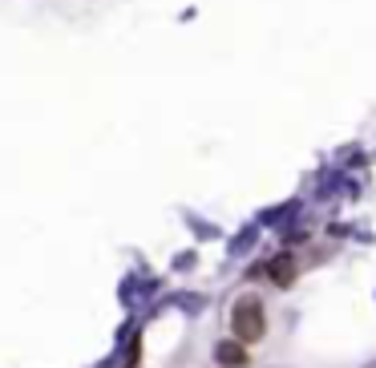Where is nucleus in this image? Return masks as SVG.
Wrapping results in <instances>:
<instances>
[{"mask_svg":"<svg viewBox=\"0 0 376 368\" xmlns=\"http://www.w3.org/2000/svg\"><path fill=\"white\" fill-rule=\"evenodd\" d=\"M231 332H235L239 344H259L267 332V312L259 295H239L235 307H231Z\"/></svg>","mask_w":376,"mask_h":368,"instance_id":"1","label":"nucleus"},{"mask_svg":"<svg viewBox=\"0 0 376 368\" xmlns=\"http://www.w3.org/2000/svg\"><path fill=\"white\" fill-rule=\"evenodd\" d=\"M214 360H219L223 368H247V364H251L247 344H239V340H223V344H214Z\"/></svg>","mask_w":376,"mask_h":368,"instance_id":"2","label":"nucleus"},{"mask_svg":"<svg viewBox=\"0 0 376 368\" xmlns=\"http://www.w3.org/2000/svg\"><path fill=\"white\" fill-rule=\"evenodd\" d=\"M267 275H271V283H279V288H291V283H296V259H291V255H279L276 263L267 267Z\"/></svg>","mask_w":376,"mask_h":368,"instance_id":"3","label":"nucleus"}]
</instances>
